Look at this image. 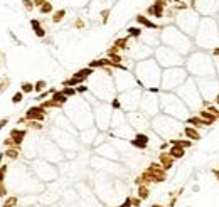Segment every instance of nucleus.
I'll list each match as a JSON object with an SVG mask.
<instances>
[{
    "label": "nucleus",
    "mask_w": 219,
    "mask_h": 207,
    "mask_svg": "<svg viewBox=\"0 0 219 207\" xmlns=\"http://www.w3.org/2000/svg\"><path fill=\"white\" fill-rule=\"evenodd\" d=\"M160 105H162V110L165 111V114H169L172 118H175V120H187L189 118V108L185 106V103L179 96L175 94L169 93V91H165L162 94V98H160Z\"/></svg>",
    "instance_id": "obj_1"
},
{
    "label": "nucleus",
    "mask_w": 219,
    "mask_h": 207,
    "mask_svg": "<svg viewBox=\"0 0 219 207\" xmlns=\"http://www.w3.org/2000/svg\"><path fill=\"white\" fill-rule=\"evenodd\" d=\"M152 71H158V62L153 59H143L137 66V84L140 88H150L152 84L160 83V74H152Z\"/></svg>",
    "instance_id": "obj_2"
},
{
    "label": "nucleus",
    "mask_w": 219,
    "mask_h": 207,
    "mask_svg": "<svg viewBox=\"0 0 219 207\" xmlns=\"http://www.w3.org/2000/svg\"><path fill=\"white\" fill-rule=\"evenodd\" d=\"M162 39L169 44V47L180 51V52H187L191 49V40L187 35H184V32H180L175 27H169L165 29V32L162 34Z\"/></svg>",
    "instance_id": "obj_3"
},
{
    "label": "nucleus",
    "mask_w": 219,
    "mask_h": 207,
    "mask_svg": "<svg viewBox=\"0 0 219 207\" xmlns=\"http://www.w3.org/2000/svg\"><path fill=\"white\" fill-rule=\"evenodd\" d=\"M187 79V69L184 67H170L164 71L162 74V89L165 91H170V89H175V88L182 86Z\"/></svg>",
    "instance_id": "obj_4"
},
{
    "label": "nucleus",
    "mask_w": 219,
    "mask_h": 207,
    "mask_svg": "<svg viewBox=\"0 0 219 207\" xmlns=\"http://www.w3.org/2000/svg\"><path fill=\"white\" fill-rule=\"evenodd\" d=\"M179 94L184 98V103L185 106L189 108V110H194V108H197L202 100H201V93H199V88L196 86V83L192 79H189L185 84L179 88Z\"/></svg>",
    "instance_id": "obj_5"
},
{
    "label": "nucleus",
    "mask_w": 219,
    "mask_h": 207,
    "mask_svg": "<svg viewBox=\"0 0 219 207\" xmlns=\"http://www.w3.org/2000/svg\"><path fill=\"white\" fill-rule=\"evenodd\" d=\"M157 62L158 64H162V66H179V64H182L184 62V59L180 57V54L175 51V49H172V47L169 46H162L157 49Z\"/></svg>",
    "instance_id": "obj_6"
},
{
    "label": "nucleus",
    "mask_w": 219,
    "mask_h": 207,
    "mask_svg": "<svg viewBox=\"0 0 219 207\" xmlns=\"http://www.w3.org/2000/svg\"><path fill=\"white\" fill-rule=\"evenodd\" d=\"M177 24L179 27L184 30L187 35H192V34L197 32V27H199V15L196 10H184L177 17Z\"/></svg>",
    "instance_id": "obj_7"
},
{
    "label": "nucleus",
    "mask_w": 219,
    "mask_h": 207,
    "mask_svg": "<svg viewBox=\"0 0 219 207\" xmlns=\"http://www.w3.org/2000/svg\"><path fill=\"white\" fill-rule=\"evenodd\" d=\"M147 172L150 175V180L153 184H160V182H165L167 179V172L164 170V167L158 163V162H152L148 168H147Z\"/></svg>",
    "instance_id": "obj_8"
},
{
    "label": "nucleus",
    "mask_w": 219,
    "mask_h": 207,
    "mask_svg": "<svg viewBox=\"0 0 219 207\" xmlns=\"http://www.w3.org/2000/svg\"><path fill=\"white\" fill-rule=\"evenodd\" d=\"M140 106H142V110H143V113L148 114V116H153V114L158 113V101H157V98L143 96L142 101H140Z\"/></svg>",
    "instance_id": "obj_9"
},
{
    "label": "nucleus",
    "mask_w": 219,
    "mask_h": 207,
    "mask_svg": "<svg viewBox=\"0 0 219 207\" xmlns=\"http://www.w3.org/2000/svg\"><path fill=\"white\" fill-rule=\"evenodd\" d=\"M25 121H44L46 118V110L41 106H30L25 111Z\"/></svg>",
    "instance_id": "obj_10"
},
{
    "label": "nucleus",
    "mask_w": 219,
    "mask_h": 207,
    "mask_svg": "<svg viewBox=\"0 0 219 207\" xmlns=\"http://www.w3.org/2000/svg\"><path fill=\"white\" fill-rule=\"evenodd\" d=\"M130 143L135 148H138V150H145V148L148 147V143H150V138H148V135H147V133L138 131V133H135V136L130 140Z\"/></svg>",
    "instance_id": "obj_11"
},
{
    "label": "nucleus",
    "mask_w": 219,
    "mask_h": 207,
    "mask_svg": "<svg viewBox=\"0 0 219 207\" xmlns=\"http://www.w3.org/2000/svg\"><path fill=\"white\" fill-rule=\"evenodd\" d=\"M167 7V0H157L152 7H148V15H153L155 19H162L164 17V10Z\"/></svg>",
    "instance_id": "obj_12"
},
{
    "label": "nucleus",
    "mask_w": 219,
    "mask_h": 207,
    "mask_svg": "<svg viewBox=\"0 0 219 207\" xmlns=\"http://www.w3.org/2000/svg\"><path fill=\"white\" fill-rule=\"evenodd\" d=\"M158 163L164 167V170L167 172V170H170L172 167H174V158L170 157V153L169 152H162V153L158 155Z\"/></svg>",
    "instance_id": "obj_13"
},
{
    "label": "nucleus",
    "mask_w": 219,
    "mask_h": 207,
    "mask_svg": "<svg viewBox=\"0 0 219 207\" xmlns=\"http://www.w3.org/2000/svg\"><path fill=\"white\" fill-rule=\"evenodd\" d=\"M25 135H27V130H19V128H14L12 131H10V138L14 140L15 147H20L24 138H25Z\"/></svg>",
    "instance_id": "obj_14"
},
{
    "label": "nucleus",
    "mask_w": 219,
    "mask_h": 207,
    "mask_svg": "<svg viewBox=\"0 0 219 207\" xmlns=\"http://www.w3.org/2000/svg\"><path fill=\"white\" fill-rule=\"evenodd\" d=\"M187 123H189V125H191V126H194V128H202V126H211V125H209V123H207V121H204L202 120V118H201V116H199L197 113L196 114H191V116H189V118H187Z\"/></svg>",
    "instance_id": "obj_15"
},
{
    "label": "nucleus",
    "mask_w": 219,
    "mask_h": 207,
    "mask_svg": "<svg viewBox=\"0 0 219 207\" xmlns=\"http://www.w3.org/2000/svg\"><path fill=\"white\" fill-rule=\"evenodd\" d=\"M182 133H184V136L187 138V140H192V141L201 140V133L197 131V128H194V126H184Z\"/></svg>",
    "instance_id": "obj_16"
},
{
    "label": "nucleus",
    "mask_w": 219,
    "mask_h": 207,
    "mask_svg": "<svg viewBox=\"0 0 219 207\" xmlns=\"http://www.w3.org/2000/svg\"><path fill=\"white\" fill-rule=\"evenodd\" d=\"M95 74V71L91 69V67H83V69H79L78 73L73 74V78H76V79H79L81 83H84V81L88 79V78H91Z\"/></svg>",
    "instance_id": "obj_17"
},
{
    "label": "nucleus",
    "mask_w": 219,
    "mask_h": 207,
    "mask_svg": "<svg viewBox=\"0 0 219 207\" xmlns=\"http://www.w3.org/2000/svg\"><path fill=\"white\" fill-rule=\"evenodd\" d=\"M169 153H170V157L174 158V160H179V158H184L185 148L179 147V145H172V147L169 148Z\"/></svg>",
    "instance_id": "obj_18"
},
{
    "label": "nucleus",
    "mask_w": 219,
    "mask_h": 207,
    "mask_svg": "<svg viewBox=\"0 0 219 207\" xmlns=\"http://www.w3.org/2000/svg\"><path fill=\"white\" fill-rule=\"evenodd\" d=\"M137 22L140 24V25L147 27V29H158V24H155V22H152V20H148L145 15H137Z\"/></svg>",
    "instance_id": "obj_19"
},
{
    "label": "nucleus",
    "mask_w": 219,
    "mask_h": 207,
    "mask_svg": "<svg viewBox=\"0 0 219 207\" xmlns=\"http://www.w3.org/2000/svg\"><path fill=\"white\" fill-rule=\"evenodd\" d=\"M197 114H199V116H201V118H202L204 121H207L209 125H212L214 121L218 120V118H216V116H214V114H212L211 111H209V110H199Z\"/></svg>",
    "instance_id": "obj_20"
},
{
    "label": "nucleus",
    "mask_w": 219,
    "mask_h": 207,
    "mask_svg": "<svg viewBox=\"0 0 219 207\" xmlns=\"http://www.w3.org/2000/svg\"><path fill=\"white\" fill-rule=\"evenodd\" d=\"M51 100L56 101V103H57L59 106H62V105H66V103H68L69 98H68V96H66L64 93H62V91H56V93L51 96Z\"/></svg>",
    "instance_id": "obj_21"
},
{
    "label": "nucleus",
    "mask_w": 219,
    "mask_h": 207,
    "mask_svg": "<svg viewBox=\"0 0 219 207\" xmlns=\"http://www.w3.org/2000/svg\"><path fill=\"white\" fill-rule=\"evenodd\" d=\"M137 197H140L142 201H147V199L150 197V189H148V185H138Z\"/></svg>",
    "instance_id": "obj_22"
},
{
    "label": "nucleus",
    "mask_w": 219,
    "mask_h": 207,
    "mask_svg": "<svg viewBox=\"0 0 219 207\" xmlns=\"http://www.w3.org/2000/svg\"><path fill=\"white\" fill-rule=\"evenodd\" d=\"M19 153H20L19 147H12V148H8V150H5V157L10 158V160H17V158H19Z\"/></svg>",
    "instance_id": "obj_23"
},
{
    "label": "nucleus",
    "mask_w": 219,
    "mask_h": 207,
    "mask_svg": "<svg viewBox=\"0 0 219 207\" xmlns=\"http://www.w3.org/2000/svg\"><path fill=\"white\" fill-rule=\"evenodd\" d=\"M17 202H19V197L17 195H10V197H5L2 207H17Z\"/></svg>",
    "instance_id": "obj_24"
},
{
    "label": "nucleus",
    "mask_w": 219,
    "mask_h": 207,
    "mask_svg": "<svg viewBox=\"0 0 219 207\" xmlns=\"http://www.w3.org/2000/svg\"><path fill=\"white\" fill-rule=\"evenodd\" d=\"M113 46L118 47L120 51H122V49H128V37H122V39H117Z\"/></svg>",
    "instance_id": "obj_25"
},
{
    "label": "nucleus",
    "mask_w": 219,
    "mask_h": 207,
    "mask_svg": "<svg viewBox=\"0 0 219 207\" xmlns=\"http://www.w3.org/2000/svg\"><path fill=\"white\" fill-rule=\"evenodd\" d=\"M46 88H47V83H46L44 79H39L34 84V91H35V93H44V91H46Z\"/></svg>",
    "instance_id": "obj_26"
},
{
    "label": "nucleus",
    "mask_w": 219,
    "mask_h": 207,
    "mask_svg": "<svg viewBox=\"0 0 219 207\" xmlns=\"http://www.w3.org/2000/svg\"><path fill=\"white\" fill-rule=\"evenodd\" d=\"M142 34H143V30H142L140 27H130V29H128V37H135V39H137Z\"/></svg>",
    "instance_id": "obj_27"
},
{
    "label": "nucleus",
    "mask_w": 219,
    "mask_h": 207,
    "mask_svg": "<svg viewBox=\"0 0 219 207\" xmlns=\"http://www.w3.org/2000/svg\"><path fill=\"white\" fill-rule=\"evenodd\" d=\"M20 91H22L24 94L32 93V91H34V84H32V83H27V81H25V83H22V84H20Z\"/></svg>",
    "instance_id": "obj_28"
},
{
    "label": "nucleus",
    "mask_w": 219,
    "mask_h": 207,
    "mask_svg": "<svg viewBox=\"0 0 219 207\" xmlns=\"http://www.w3.org/2000/svg\"><path fill=\"white\" fill-rule=\"evenodd\" d=\"M64 15H66V10H64V8L57 10V12H54V15H52V22H54V24L61 22V20L64 19Z\"/></svg>",
    "instance_id": "obj_29"
},
{
    "label": "nucleus",
    "mask_w": 219,
    "mask_h": 207,
    "mask_svg": "<svg viewBox=\"0 0 219 207\" xmlns=\"http://www.w3.org/2000/svg\"><path fill=\"white\" fill-rule=\"evenodd\" d=\"M8 86H10V79H8V78H2V79H0V94L5 93L8 89Z\"/></svg>",
    "instance_id": "obj_30"
},
{
    "label": "nucleus",
    "mask_w": 219,
    "mask_h": 207,
    "mask_svg": "<svg viewBox=\"0 0 219 207\" xmlns=\"http://www.w3.org/2000/svg\"><path fill=\"white\" fill-rule=\"evenodd\" d=\"M22 100H24V93H22V91H17V93L12 96V103H14V105H19Z\"/></svg>",
    "instance_id": "obj_31"
},
{
    "label": "nucleus",
    "mask_w": 219,
    "mask_h": 207,
    "mask_svg": "<svg viewBox=\"0 0 219 207\" xmlns=\"http://www.w3.org/2000/svg\"><path fill=\"white\" fill-rule=\"evenodd\" d=\"M62 93L66 94L68 98H71V96H74L78 91H76V88H69V86H66V88H62Z\"/></svg>",
    "instance_id": "obj_32"
},
{
    "label": "nucleus",
    "mask_w": 219,
    "mask_h": 207,
    "mask_svg": "<svg viewBox=\"0 0 219 207\" xmlns=\"http://www.w3.org/2000/svg\"><path fill=\"white\" fill-rule=\"evenodd\" d=\"M27 123L29 128H32V130H42V123L41 121H25Z\"/></svg>",
    "instance_id": "obj_33"
},
{
    "label": "nucleus",
    "mask_w": 219,
    "mask_h": 207,
    "mask_svg": "<svg viewBox=\"0 0 219 207\" xmlns=\"http://www.w3.org/2000/svg\"><path fill=\"white\" fill-rule=\"evenodd\" d=\"M8 172V167L7 165H0V182H5V175Z\"/></svg>",
    "instance_id": "obj_34"
},
{
    "label": "nucleus",
    "mask_w": 219,
    "mask_h": 207,
    "mask_svg": "<svg viewBox=\"0 0 219 207\" xmlns=\"http://www.w3.org/2000/svg\"><path fill=\"white\" fill-rule=\"evenodd\" d=\"M8 190H7V185H5V182H0V197L4 199V197H7Z\"/></svg>",
    "instance_id": "obj_35"
},
{
    "label": "nucleus",
    "mask_w": 219,
    "mask_h": 207,
    "mask_svg": "<svg viewBox=\"0 0 219 207\" xmlns=\"http://www.w3.org/2000/svg\"><path fill=\"white\" fill-rule=\"evenodd\" d=\"M49 12H52V5H51L49 2H46V4L41 7V13H49Z\"/></svg>",
    "instance_id": "obj_36"
},
{
    "label": "nucleus",
    "mask_w": 219,
    "mask_h": 207,
    "mask_svg": "<svg viewBox=\"0 0 219 207\" xmlns=\"http://www.w3.org/2000/svg\"><path fill=\"white\" fill-rule=\"evenodd\" d=\"M111 108H115V110H120V108H122L120 98H113V100H111Z\"/></svg>",
    "instance_id": "obj_37"
},
{
    "label": "nucleus",
    "mask_w": 219,
    "mask_h": 207,
    "mask_svg": "<svg viewBox=\"0 0 219 207\" xmlns=\"http://www.w3.org/2000/svg\"><path fill=\"white\" fill-rule=\"evenodd\" d=\"M34 32H35V35H37V37H46V30H44V29H42V27H37V29H34Z\"/></svg>",
    "instance_id": "obj_38"
},
{
    "label": "nucleus",
    "mask_w": 219,
    "mask_h": 207,
    "mask_svg": "<svg viewBox=\"0 0 219 207\" xmlns=\"http://www.w3.org/2000/svg\"><path fill=\"white\" fill-rule=\"evenodd\" d=\"M142 202H143V201H142L140 197H131V206H133V207H140V206H142Z\"/></svg>",
    "instance_id": "obj_39"
},
{
    "label": "nucleus",
    "mask_w": 219,
    "mask_h": 207,
    "mask_svg": "<svg viewBox=\"0 0 219 207\" xmlns=\"http://www.w3.org/2000/svg\"><path fill=\"white\" fill-rule=\"evenodd\" d=\"M76 91L83 94V93H88L89 88H88V86H84V84H79V86H76Z\"/></svg>",
    "instance_id": "obj_40"
},
{
    "label": "nucleus",
    "mask_w": 219,
    "mask_h": 207,
    "mask_svg": "<svg viewBox=\"0 0 219 207\" xmlns=\"http://www.w3.org/2000/svg\"><path fill=\"white\" fill-rule=\"evenodd\" d=\"M118 207H133V206H131V197H126V199H125Z\"/></svg>",
    "instance_id": "obj_41"
},
{
    "label": "nucleus",
    "mask_w": 219,
    "mask_h": 207,
    "mask_svg": "<svg viewBox=\"0 0 219 207\" xmlns=\"http://www.w3.org/2000/svg\"><path fill=\"white\" fill-rule=\"evenodd\" d=\"M177 199H179L177 195H172V199L169 201V204H167L165 207H175V204H177Z\"/></svg>",
    "instance_id": "obj_42"
},
{
    "label": "nucleus",
    "mask_w": 219,
    "mask_h": 207,
    "mask_svg": "<svg viewBox=\"0 0 219 207\" xmlns=\"http://www.w3.org/2000/svg\"><path fill=\"white\" fill-rule=\"evenodd\" d=\"M24 7H25L27 10H32V8H34V2H30V0H24Z\"/></svg>",
    "instance_id": "obj_43"
},
{
    "label": "nucleus",
    "mask_w": 219,
    "mask_h": 207,
    "mask_svg": "<svg viewBox=\"0 0 219 207\" xmlns=\"http://www.w3.org/2000/svg\"><path fill=\"white\" fill-rule=\"evenodd\" d=\"M30 27H32V29H37V27H41V22L37 19H32L30 20Z\"/></svg>",
    "instance_id": "obj_44"
},
{
    "label": "nucleus",
    "mask_w": 219,
    "mask_h": 207,
    "mask_svg": "<svg viewBox=\"0 0 219 207\" xmlns=\"http://www.w3.org/2000/svg\"><path fill=\"white\" fill-rule=\"evenodd\" d=\"M108 15H110V10H103V12H101L103 22H106V20H108Z\"/></svg>",
    "instance_id": "obj_45"
},
{
    "label": "nucleus",
    "mask_w": 219,
    "mask_h": 207,
    "mask_svg": "<svg viewBox=\"0 0 219 207\" xmlns=\"http://www.w3.org/2000/svg\"><path fill=\"white\" fill-rule=\"evenodd\" d=\"M211 54H212V57H219V46L214 47V49L211 51Z\"/></svg>",
    "instance_id": "obj_46"
},
{
    "label": "nucleus",
    "mask_w": 219,
    "mask_h": 207,
    "mask_svg": "<svg viewBox=\"0 0 219 207\" xmlns=\"http://www.w3.org/2000/svg\"><path fill=\"white\" fill-rule=\"evenodd\" d=\"M74 25L78 27V29H83V27H84V22H83V20H76Z\"/></svg>",
    "instance_id": "obj_47"
},
{
    "label": "nucleus",
    "mask_w": 219,
    "mask_h": 207,
    "mask_svg": "<svg viewBox=\"0 0 219 207\" xmlns=\"http://www.w3.org/2000/svg\"><path fill=\"white\" fill-rule=\"evenodd\" d=\"M7 123H8V118H4V120H0V130H2V128L5 126Z\"/></svg>",
    "instance_id": "obj_48"
},
{
    "label": "nucleus",
    "mask_w": 219,
    "mask_h": 207,
    "mask_svg": "<svg viewBox=\"0 0 219 207\" xmlns=\"http://www.w3.org/2000/svg\"><path fill=\"white\" fill-rule=\"evenodd\" d=\"M212 174H214V177H216V180H218V184H219V168H214Z\"/></svg>",
    "instance_id": "obj_49"
},
{
    "label": "nucleus",
    "mask_w": 219,
    "mask_h": 207,
    "mask_svg": "<svg viewBox=\"0 0 219 207\" xmlns=\"http://www.w3.org/2000/svg\"><path fill=\"white\" fill-rule=\"evenodd\" d=\"M44 4H46V0H34V5H44Z\"/></svg>",
    "instance_id": "obj_50"
},
{
    "label": "nucleus",
    "mask_w": 219,
    "mask_h": 207,
    "mask_svg": "<svg viewBox=\"0 0 219 207\" xmlns=\"http://www.w3.org/2000/svg\"><path fill=\"white\" fill-rule=\"evenodd\" d=\"M169 147V141H164L162 145H160V150H165V148Z\"/></svg>",
    "instance_id": "obj_51"
},
{
    "label": "nucleus",
    "mask_w": 219,
    "mask_h": 207,
    "mask_svg": "<svg viewBox=\"0 0 219 207\" xmlns=\"http://www.w3.org/2000/svg\"><path fill=\"white\" fill-rule=\"evenodd\" d=\"M199 190H201L199 185H192V192H199Z\"/></svg>",
    "instance_id": "obj_52"
},
{
    "label": "nucleus",
    "mask_w": 219,
    "mask_h": 207,
    "mask_svg": "<svg viewBox=\"0 0 219 207\" xmlns=\"http://www.w3.org/2000/svg\"><path fill=\"white\" fill-rule=\"evenodd\" d=\"M150 207H165V206H162V204H152Z\"/></svg>",
    "instance_id": "obj_53"
},
{
    "label": "nucleus",
    "mask_w": 219,
    "mask_h": 207,
    "mask_svg": "<svg viewBox=\"0 0 219 207\" xmlns=\"http://www.w3.org/2000/svg\"><path fill=\"white\" fill-rule=\"evenodd\" d=\"M214 100H216V105H218V106H219V94H218V96H216V98H214Z\"/></svg>",
    "instance_id": "obj_54"
},
{
    "label": "nucleus",
    "mask_w": 219,
    "mask_h": 207,
    "mask_svg": "<svg viewBox=\"0 0 219 207\" xmlns=\"http://www.w3.org/2000/svg\"><path fill=\"white\" fill-rule=\"evenodd\" d=\"M4 155L5 153H0V165H2V160H4Z\"/></svg>",
    "instance_id": "obj_55"
},
{
    "label": "nucleus",
    "mask_w": 219,
    "mask_h": 207,
    "mask_svg": "<svg viewBox=\"0 0 219 207\" xmlns=\"http://www.w3.org/2000/svg\"><path fill=\"white\" fill-rule=\"evenodd\" d=\"M174 2H180V0H174Z\"/></svg>",
    "instance_id": "obj_56"
}]
</instances>
